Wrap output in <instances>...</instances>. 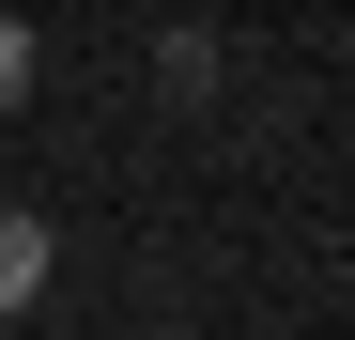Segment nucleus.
Here are the masks:
<instances>
[{"label":"nucleus","mask_w":355,"mask_h":340,"mask_svg":"<svg viewBox=\"0 0 355 340\" xmlns=\"http://www.w3.org/2000/svg\"><path fill=\"white\" fill-rule=\"evenodd\" d=\"M46 294V216H16V201H0V325H16Z\"/></svg>","instance_id":"1"},{"label":"nucleus","mask_w":355,"mask_h":340,"mask_svg":"<svg viewBox=\"0 0 355 340\" xmlns=\"http://www.w3.org/2000/svg\"><path fill=\"white\" fill-rule=\"evenodd\" d=\"M16 93H31V31L0 16V108H16Z\"/></svg>","instance_id":"2"}]
</instances>
